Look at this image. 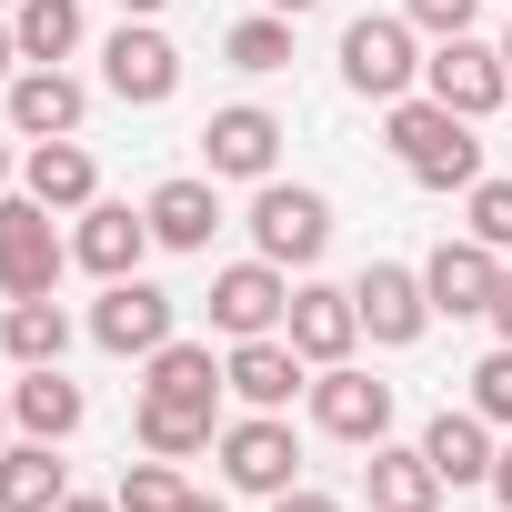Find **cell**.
Returning <instances> with one entry per match:
<instances>
[{
  "label": "cell",
  "mask_w": 512,
  "mask_h": 512,
  "mask_svg": "<svg viewBox=\"0 0 512 512\" xmlns=\"http://www.w3.org/2000/svg\"><path fill=\"white\" fill-rule=\"evenodd\" d=\"M11 422H21L31 442H71V432L91 422V402H81V382H71L61 362H41V372L11 382Z\"/></svg>",
  "instance_id": "obj_21"
},
{
  "label": "cell",
  "mask_w": 512,
  "mask_h": 512,
  "mask_svg": "<svg viewBox=\"0 0 512 512\" xmlns=\"http://www.w3.org/2000/svg\"><path fill=\"white\" fill-rule=\"evenodd\" d=\"M171 332H181V302H171L161 282H141V272H131V282H101V302H91V342H101V352L151 362Z\"/></svg>",
  "instance_id": "obj_8"
},
{
  "label": "cell",
  "mask_w": 512,
  "mask_h": 512,
  "mask_svg": "<svg viewBox=\"0 0 512 512\" xmlns=\"http://www.w3.org/2000/svg\"><path fill=\"white\" fill-rule=\"evenodd\" d=\"M0 352H11L21 372H41V362H61L71 352V312L41 292V302H11V312H0Z\"/></svg>",
  "instance_id": "obj_26"
},
{
  "label": "cell",
  "mask_w": 512,
  "mask_h": 512,
  "mask_svg": "<svg viewBox=\"0 0 512 512\" xmlns=\"http://www.w3.org/2000/svg\"><path fill=\"white\" fill-rule=\"evenodd\" d=\"M342 81H352L362 101H402V91L422 81V31H412L402 11H362V21L342 31Z\"/></svg>",
  "instance_id": "obj_4"
},
{
  "label": "cell",
  "mask_w": 512,
  "mask_h": 512,
  "mask_svg": "<svg viewBox=\"0 0 512 512\" xmlns=\"http://www.w3.org/2000/svg\"><path fill=\"white\" fill-rule=\"evenodd\" d=\"M0 442H11V392H0Z\"/></svg>",
  "instance_id": "obj_42"
},
{
  "label": "cell",
  "mask_w": 512,
  "mask_h": 512,
  "mask_svg": "<svg viewBox=\"0 0 512 512\" xmlns=\"http://www.w3.org/2000/svg\"><path fill=\"white\" fill-rule=\"evenodd\" d=\"M272 512H342L332 492H312V482H292V492H272Z\"/></svg>",
  "instance_id": "obj_33"
},
{
  "label": "cell",
  "mask_w": 512,
  "mask_h": 512,
  "mask_svg": "<svg viewBox=\"0 0 512 512\" xmlns=\"http://www.w3.org/2000/svg\"><path fill=\"white\" fill-rule=\"evenodd\" d=\"M352 302H362V332H372L382 352H412V342L432 332V292H422L412 262H372V272L352 282Z\"/></svg>",
  "instance_id": "obj_10"
},
{
  "label": "cell",
  "mask_w": 512,
  "mask_h": 512,
  "mask_svg": "<svg viewBox=\"0 0 512 512\" xmlns=\"http://www.w3.org/2000/svg\"><path fill=\"white\" fill-rule=\"evenodd\" d=\"M0 11H21V0H0Z\"/></svg>",
  "instance_id": "obj_44"
},
{
  "label": "cell",
  "mask_w": 512,
  "mask_h": 512,
  "mask_svg": "<svg viewBox=\"0 0 512 512\" xmlns=\"http://www.w3.org/2000/svg\"><path fill=\"white\" fill-rule=\"evenodd\" d=\"M141 392H171V402H221L231 382H221V362H211V342H161L151 362H141Z\"/></svg>",
  "instance_id": "obj_25"
},
{
  "label": "cell",
  "mask_w": 512,
  "mask_h": 512,
  "mask_svg": "<svg viewBox=\"0 0 512 512\" xmlns=\"http://www.w3.org/2000/svg\"><path fill=\"white\" fill-rule=\"evenodd\" d=\"M422 91H432L442 111H462V121H492V111L512 101V71H502V41H472V31L432 41V51H422Z\"/></svg>",
  "instance_id": "obj_5"
},
{
  "label": "cell",
  "mask_w": 512,
  "mask_h": 512,
  "mask_svg": "<svg viewBox=\"0 0 512 512\" xmlns=\"http://www.w3.org/2000/svg\"><path fill=\"white\" fill-rule=\"evenodd\" d=\"M11 181H21V161H11V141H0V191H11Z\"/></svg>",
  "instance_id": "obj_41"
},
{
  "label": "cell",
  "mask_w": 512,
  "mask_h": 512,
  "mask_svg": "<svg viewBox=\"0 0 512 512\" xmlns=\"http://www.w3.org/2000/svg\"><path fill=\"white\" fill-rule=\"evenodd\" d=\"M121 11H131V21H161V11H171V0H121Z\"/></svg>",
  "instance_id": "obj_39"
},
{
  "label": "cell",
  "mask_w": 512,
  "mask_h": 512,
  "mask_svg": "<svg viewBox=\"0 0 512 512\" xmlns=\"http://www.w3.org/2000/svg\"><path fill=\"white\" fill-rule=\"evenodd\" d=\"M141 211H151V241H161V251H211V231H221V181H211V171H171Z\"/></svg>",
  "instance_id": "obj_18"
},
{
  "label": "cell",
  "mask_w": 512,
  "mask_h": 512,
  "mask_svg": "<svg viewBox=\"0 0 512 512\" xmlns=\"http://www.w3.org/2000/svg\"><path fill=\"white\" fill-rule=\"evenodd\" d=\"M211 452H221V482H231V492H262V502L292 492V472H302V432H292L282 412H241V422H221Z\"/></svg>",
  "instance_id": "obj_6"
},
{
  "label": "cell",
  "mask_w": 512,
  "mask_h": 512,
  "mask_svg": "<svg viewBox=\"0 0 512 512\" xmlns=\"http://www.w3.org/2000/svg\"><path fill=\"white\" fill-rule=\"evenodd\" d=\"M482 492H492V502H502V512H512V442H502V452H492V482H482Z\"/></svg>",
  "instance_id": "obj_34"
},
{
  "label": "cell",
  "mask_w": 512,
  "mask_h": 512,
  "mask_svg": "<svg viewBox=\"0 0 512 512\" xmlns=\"http://www.w3.org/2000/svg\"><path fill=\"white\" fill-rule=\"evenodd\" d=\"M221 61H231V71H251V81L292 71V21H282V11H251V21H231V31H221Z\"/></svg>",
  "instance_id": "obj_27"
},
{
  "label": "cell",
  "mask_w": 512,
  "mask_h": 512,
  "mask_svg": "<svg viewBox=\"0 0 512 512\" xmlns=\"http://www.w3.org/2000/svg\"><path fill=\"white\" fill-rule=\"evenodd\" d=\"M362 492H372V512H432L442 502V472L422 462V442H372Z\"/></svg>",
  "instance_id": "obj_23"
},
{
  "label": "cell",
  "mask_w": 512,
  "mask_h": 512,
  "mask_svg": "<svg viewBox=\"0 0 512 512\" xmlns=\"http://www.w3.org/2000/svg\"><path fill=\"white\" fill-rule=\"evenodd\" d=\"M482 322H492V332L512 342V272H502V292H492V312H482Z\"/></svg>",
  "instance_id": "obj_35"
},
{
  "label": "cell",
  "mask_w": 512,
  "mask_h": 512,
  "mask_svg": "<svg viewBox=\"0 0 512 512\" xmlns=\"http://www.w3.org/2000/svg\"><path fill=\"white\" fill-rule=\"evenodd\" d=\"M101 91L131 101V111H161V101L181 91V51H171L151 21H121V31L101 41Z\"/></svg>",
  "instance_id": "obj_9"
},
{
  "label": "cell",
  "mask_w": 512,
  "mask_h": 512,
  "mask_svg": "<svg viewBox=\"0 0 512 512\" xmlns=\"http://www.w3.org/2000/svg\"><path fill=\"white\" fill-rule=\"evenodd\" d=\"M221 382L251 412H292V392H312V362L292 352V332H262V342H231L221 352Z\"/></svg>",
  "instance_id": "obj_15"
},
{
  "label": "cell",
  "mask_w": 512,
  "mask_h": 512,
  "mask_svg": "<svg viewBox=\"0 0 512 512\" xmlns=\"http://www.w3.org/2000/svg\"><path fill=\"white\" fill-rule=\"evenodd\" d=\"M382 141H392V161H402L422 191H472V181H482V141H472V121L442 111L432 91H422V101H412V91L382 101Z\"/></svg>",
  "instance_id": "obj_1"
},
{
  "label": "cell",
  "mask_w": 512,
  "mask_h": 512,
  "mask_svg": "<svg viewBox=\"0 0 512 512\" xmlns=\"http://www.w3.org/2000/svg\"><path fill=\"white\" fill-rule=\"evenodd\" d=\"M111 502H121V512H181V502H191V482H181V462H161V452H151V462H131V472H121V492H111Z\"/></svg>",
  "instance_id": "obj_29"
},
{
  "label": "cell",
  "mask_w": 512,
  "mask_h": 512,
  "mask_svg": "<svg viewBox=\"0 0 512 512\" xmlns=\"http://www.w3.org/2000/svg\"><path fill=\"white\" fill-rule=\"evenodd\" d=\"M472 412H482L492 432H512V342H492V352L472 362Z\"/></svg>",
  "instance_id": "obj_30"
},
{
  "label": "cell",
  "mask_w": 512,
  "mask_h": 512,
  "mask_svg": "<svg viewBox=\"0 0 512 512\" xmlns=\"http://www.w3.org/2000/svg\"><path fill=\"white\" fill-rule=\"evenodd\" d=\"M51 512H121V502H111V492H61Z\"/></svg>",
  "instance_id": "obj_36"
},
{
  "label": "cell",
  "mask_w": 512,
  "mask_h": 512,
  "mask_svg": "<svg viewBox=\"0 0 512 512\" xmlns=\"http://www.w3.org/2000/svg\"><path fill=\"white\" fill-rule=\"evenodd\" d=\"M11 31H21V61H71L81 51V0H21Z\"/></svg>",
  "instance_id": "obj_28"
},
{
  "label": "cell",
  "mask_w": 512,
  "mask_h": 512,
  "mask_svg": "<svg viewBox=\"0 0 512 512\" xmlns=\"http://www.w3.org/2000/svg\"><path fill=\"white\" fill-rule=\"evenodd\" d=\"M251 251L282 272H312L332 251V201L312 181H251Z\"/></svg>",
  "instance_id": "obj_2"
},
{
  "label": "cell",
  "mask_w": 512,
  "mask_h": 512,
  "mask_svg": "<svg viewBox=\"0 0 512 512\" xmlns=\"http://www.w3.org/2000/svg\"><path fill=\"white\" fill-rule=\"evenodd\" d=\"M402 21H412V31H432V41H452V31H472V21H482V0H402Z\"/></svg>",
  "instance_id": "obj_32"
},
{
  "label": "cell",
  "mask_w": 512,
  "mask_h": 512,
  "mask_svg": "<svg viewBox=\"0 0 512 512\" xmlns=\"http://www.w3.org/2000/svg\"><path fill=\"white\" fill-rule=\"evenodd\" d=\"M131 432H141V452L191 462V452H211V442H221V402H171V392H141Z\"/></svg>",
  "instance_id": "obj_22"
},
{
  "label": "cell",
  "mask_w": 512,
  "mask_h": 512,
  "mask_svg": "<svg viewBox=\"0 0 512 512\" xmlns=\"http://www.w3.org/2000/svg\"><path fill=\"white\" fill-rule=\"evenodd\" d=\"M502 71H512V31H502Z\"/></svg>",
  "instance_id": "obj_43"
},
{
  "label": "cell",
  "mask_w": 512,
  "mask_h": 512,
  "mask_svg": "<svg viewBox=\"0 0 512 512\" xmlns=\"http://www.w3.org/2000/svg\"><path fill=\"white\" fill-rule=\"evenodd\" d=\"M292 352L312 362V372H332V362H352V342H362V302L352 292H332V282H292Z\"/></svg>",
  "instance_id": "obj_16"
},
{
  "label": "cell",
  "mask_w": 512,
  "mask_h": 512,
  "mask_svg": "<svg viewBox=\"0 0 512 512\" xmlns=\"http://www.w3.org/2000/svg\"><path fill=\"white\" fill-rule=\"evenodd\" d=\"M262 11H282V21H302V11H322V0H262Z\"/></svg>",
  "instance_id": "obj_38"
},
{
  "label": "cell",
  "mask_w": 512,
  "mask_h": 512,
  "mask_svg": "<svg viewBox=\"0 0 512 512\" xmlns=\"http://www.w3.org/2000/svg\"><path fill=\"white\" fill-rule=\"evenodd\" d=\"M181 512H231V502H221V492H191V502H181Z\"/></svg>",
  "instance_id": "obj_40"
},
{
  "label": "cell",
  "mask_w": 512,
  "mask_h": 512,
  "mask_svg": "<svg viewBox=\"0 0 512 512\" xmlns=\"http://www.w3.org/2000/svg\"><path fill=\"white\" fill-rule=\"evenodd\" d=\"M462 201H472V241H492V251H512V181H502V171H482V181H472Z\"/></svg>",
  "instance_id": "obj_31"
},
{
  "label": "cell",
  "mask_w": 512,
  "mask_h": 512,
  "mask_svg": "<svg viewBox=\"0 0 512 512\" xmlns=\"http://www.w3.org/2000/svg\"><path fill=\"white\" fill-rule=\"evenodd\" d=\"M312 422L332 432V442H392V382H372V372H352V362H332V372H312Z\"/></svg>",
  "instance_id": "obj_11"
},
{
  "label": "cell",
  "mask_w": 512,
  "mask_h": 512,
  "mask_svg": "<svg viewBox=\"0 0 512 512\" xmlns=\"http://www.w3.org/2000/svg\"><path fill=\"white\" fill-rule=\"evenodd\" d=\"M422 292H432V312H442V322H482V312H492V292H502V251H492V241H472V231H462V241H442L432 262H422Z\"/></svg>",
  "instance_id": "obj_13"
},
{
  "label": "cell",
  "mask_w": 512,
  "mask_h": 512,
  "mask_svg": "<svg viewBox=\"0 0 512 512\" xmlns=\"http://www.w3.org/2000/svg\"><path fill=\"white\" fill-rule=\"evenodd\" d=\"M11 71H31V61H21V31L0 21V81H11Z\"/></svg>",
  "instance_id": "obj_37"
},
{
  "label": "cell",
  "mask_w": 512,
  "mask_h": 512,
  "mask_svg": "<svg viewBox=\"0 0 512 512\" xmlns=\"http://www.w3.org/2000/svg\"><path fill=\"white\" fill-rule=\"evenodd\" d=\"M141 251H161V241H151V211H131V201H91L81 231H71V262H81L91 282H131Z\"/></svg>",
  "instance_id": "obj_14"
},
{
  "label": "cell",
  "mask_w": 512,
  "mask_h": 512,
  "mask_svg": "<svg viewBox=\"0 0 512 512\" xmlns=\"http://www.w3.org/2000/svg\"><path fill=\"white\" fill-rule=\"evenodd\" d=\"M292 322V272L282 262H231V272H211V332L221 342H262V332H282Z\"/></svg>",
  "instance_id": "obj_7"
},
{
  "label": "cell",
  "mask_w": 512,
  "mask_h": 512,
  "mask_svg": "<svg viewBox=\"0 0 512 512\" xmlns=\"http://www.w3.org/2000/svg\"><path fill=\"white\" fill-rule=\"evenodd\" d=\"M71 272V241L51 231V211L31 191H0V302H41Z\"/></svg>",
  "instance_id": "obj_3"
},
{
  "label": "cell",
  "mask_w": 512,
  "mask_h": 512,
  "mask_svg": "<svg viewBox=\"0 0 512 512\" xmlns=\"http://www.w3.org/2000/svg\"><path fill=\"white\" fill-rule=\"evenodd\" d=\"M21 191H31L41 211H91V201H101V161L81 151V131H71V141H31V151H21Z\"/></svg>",
  "instance_id": "obj_19"
},
{
  "label": "cell",
  "mask_w": 512,
  "mask_h": 512,
  "mask_svg": "<svg viewBox=\"0 0 512 512\" xmlns=\"http://www.w3.org/2000/svg\"><path fill=\"white\" fill-rule=\"evenodd\" d=\"M492 452H502V442H492V422H482L472 402H462V412L442 402V412L422 422V462L442 472V492H462V482H492Z\"/></svg>",
  "instance_id": "obj_20"
},
{
  "label": "cell",
  "mask_w": 512,
  "mask_h": 512,
  "mask_svg": "<svg viewBox=\"0 0 512 512\" xmlns=\"http://www.w3.org/2000/svg\"><path fill=\"white\" fill-rule=\"evenodd\" d=\"M71 492V462H61V442H0V512H51Z\"/></svg>",
  "instance_id": "obj_24"
},
{
  "label": "cell",
  "mask_w": 512,
  "mask_h": 512,
  "mask_svg": "<svg viewBox=\"0 0 512 512\" xmlns=\"http://www.w3.org/2000/svg\"><path fill=\"white\" fill-rule=\"evenodd\" d=\"M81 111H91V91H81L61 61L11 71V131H21V141H71V131H81Z\"/></svg>",
  "instance_id": "obj_17"
},
{
  "label": "cell",
  "mask_w": 512,
  "mask_h": 512,
  "mask_svg": "<svg viewBox=\"0 0 512 512\" xmlns=\"http://www.w3.org/2000/svg\"><path fill=\"white\" fill-rule=\"evenodd\" d=\"M201 161H211V181H272V161H282V121H272L262 101H231V111L201 121Z\"/></svg>",
  "instance_id": "obj_12"
}]
</instances>
